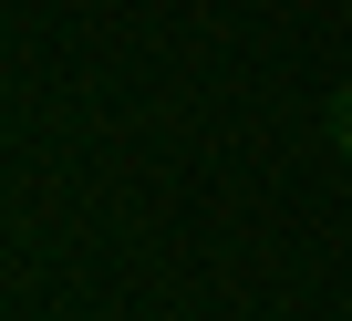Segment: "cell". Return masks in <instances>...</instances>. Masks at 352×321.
I'll return each instance as SVG.
<instances>
[{"label": "cell", "instance_id": "1", "mask_svg": "<svg viewBox=\"0 0 352 321\" xmlns=\"http://www.w3.org/2000/svg\"><path fill=\"white\" fill-rule=\"evenodd\" d=\"M331 135H342V145H352V83H342V93H331Z\"/></svg>", "mask_w": 352, "mask_h": 321}]
</instances>
